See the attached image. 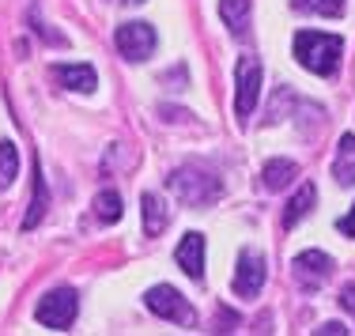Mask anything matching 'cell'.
I'll use <instances>...</instances> for the list:
<instances>
[{"instance_id":"cell-14","label":"cell","mask_w":355,"mask_h":336,"mask_svg":"<svg viewBox=\"0 0 355 336\" xmlns=\"http://www.w3.org/2000/svg\"><path fill=\"white\" fill-rule=\"evenodd\" d=\"M314 200H318V189H314V186H302L291 200H287V208H284V227H295V223H299L302 215L314 208Z\"/></svg>"},{"instance_id":"cell-16","label":"cell","mask_w":355,"mask_h":336,"mask_svg":"<svg viewBox=\"0 0 355 336\" xmlns=\"http://www.w3.org/2000/svg\"><path fill=\"white\" fill-rule=\"evenodd\" d=\"M19 178V151L12 140H0V189H8Z\"/></svg>"},{"instance_id":"cell-6","label":"cell","mask_w":355,"mask_h":336,"mask_svg":"<svg viewBox=\"0 0 355 336\" xmlns=\"http://www.w3.org/2000/svg\"><path fill=\"white\" fill-rule=\"evenodd\" d=\"M144 302H148V310L155 317H166V321H178V325H193V306L178 295L174 288H166V283L151 288L148 295H144Z\"/></svg>"},{"instance_id":"cell-13","label":"cell","mask_w":355,"mask_h":336,"mask_svg":"<svg viewBox=\"0 0 355 336\" xmlns=\"http://www.w3.org/2000/svg\"><path fill=\"white\" fill-rule=\"evenodd\" d=\"M265 189L268 193H276V189H284V186H291L295 178H299V166L291 163V159H272V163L265 166Z\"/></svg>"},{"instance_id":"cell-20","label":"cell","mask_w":355,"mask_h":336,"mask_svg":"<svg viewBox=\"0 0 355 336\" xmlns=\"http://www.w3.org/2000/svg\"><path fill=\"white\" fill-rule=\"evenodd\" d=\"M340 306L348 310V314H355V283H348V288L340 291Z\"/></svg>"},{"instance_id":"cell-2","label":"cell","mask_w":355,"mask_h":336,"mask_svg":"<svg viewBox=\"0 0 355 336\" xmlns=\"http://www.w3.org/2000/svg\"><path fill=\"white\" fill-rule=\"evenodd\" d=\"M171 189L178 193V200L189 208H205V204H216L223 186H219V178L212 170H205V166H178L171 174Z\"/></svg>"},{"instance_id":"cell-12","label":"cell","mask_w":355,"mask_h":336,"mask_svg":"<svg viewBox=\"0 0 355 336\" xmlns=\"http://www.w3.org/2000/svg\"><path fill=\"white\" fill-rule=\"evenodd\" d=\"M333 174L340 186H355V136H340V148H336V159H333Z\"/></svg>"},{"instance_id":"cell-22","label":"cell","mask_w":355,"mask_h":336,"mask_svg":"<svg viewBox=\"0 0 355 336\" xmlns=\"http://www.w3.org/2000/svg\"><path fill=\"white\" fill-rule=\"evenodd\" d=\"M318 333H333V336H340V333H348V329H344V325H336V321H329V325H321Z\"/></svg>"},{"instance_id":"cell-4","label":"cell","mask_w":355,"mask_h":336,"mask_svg":"<svg viewBox=\"0 0 355 336\" xmlns=\"http://www.w3.org/2000/svg\"><path fill=\"white\" fill-rule=\"evenodd\" d=\"M257 98H261V61L257 57H242L239 72H234V114L246 121L257 110Z\"/></svg>"},{"instance_id":"cell-1","label":"cell","mask_w":355,"mask_h":336,"mask_svg":"<svg viewBox=\"0 0 355 336\" xmlns=\"http://www.w3.org/2000/svg\"><path fill=\"white\" fill-rule=\"evenodd\" d=\"M340 53H344V42L336 35H321V30H299L295 35V57L314 76H333L336 64H340Z\"/></svg>"},{"instance_id":"cell-17","label":"cell","mask_w":355,"mask_h":336,"mask_svg":"<svg viewBox=\"0 0 355 336\" xmlns=\"http://www.w3.org/2000/svg\"><path fill=\"white\" fill-rule=\"evenodd\" d=\"M121 212H125V208H121V193L103 189V193L95 197V215H98L103 223H117V220H121Z\"/></svg>"},{"instance_id":"cell-21","label":"cell","mask_w":355,"mask_h":336,"mask_svg":"<svg viewBox=\"0 0 355 336\" xmlns=\"http://www.w3.org/2000/svg\"><path fill=\"white\" fill-rule=\"evenodd\" d=\"M340 231L348 234V238H355V208H352V212H348V215H344V220H340Z\"/></svg>"},{"instance_id":"cell-15","label":"cell","mask_w":355,"mask_h":336,"mask_svg":"<svg viewBox=\"0 0 355 336\" xmlns=\"http://www.w3.org/2000/svg\"><path fill=\"white\" fill-rule=\"evenodd\" d=\"M219 15L234 35H242L250 23V0H219Z\"/></svg>"},{"instance_id":"cell-10","label":"cell","mask_w":355,"mask_h":336,"mask_svg":"<svg viewBox=\"0 0 355 336\" xmlns=\"http://www.w3.org/2000/svg\"><path fill=\"white\" fill-rule=\"evenodd\" d=\"M53 80L69 91H95L98 76L91 64H53Z\"/></svg>"},{"instance_id":"cell-18","label":"cell","mask_w":355,"mask_h":336,"mask_svg":"<svg viewBox=\"0 0 355 336\" xmlns=\"http://www.w3.org/2000/svg\"><path fill=\"white\" fill-rule=\"evenodd\" d=\"M46 204H49L46 182H42V174L35 170V200H31V212H27V220H23V231H31V227L42 223V215H46Z\"/></svg>"},{"instance_id":"cell-5","label":"cell","mask_w":355,"mask_h":336,"mask_svg":"<svg viewBox=\"0 0 355 336\" xmlns=\"http://www.w3.org/2000/svg\"><path fill=\"white\" fill-rule=\"evenodd\" d=\"M114 46L129 64H140L144 57H151V49H155V27H151V23H140V19L121 23L117 35H114Z\"/></svg>"},{"instance_id":"cell-3","label":"cell","mask_w":355,"mask_h":336,"mask_svg":"<svg viewBox=\"0 0 355 336\" xmlns=\"http://www.w3.org/2000/svg\"><path fill=\"white\" fill-rule=\"evenodd\" d=\"M76 310H80V299H76V291L72 288H57V291H49L46 299L38 302V310H35V317L46 329H69V325L76 321Z\"/></svg>"},{"instance_id":"cell-23","label":"cell","mask_w":355,"mask_h":336,"mask_svg":"<svg viewBox=\"0 0 355 336\" xmlns=\"http://www.w3.org/2000/svg\"><path fill=\"white\" fill-rule=\"evenodd\" d=\"M125 4H144V0H125Z\"/></svg>"},{"instance_id":"cell-19","label":"cell","mask_w":355,"mask_h":336,"mask_svg":"<svg viewBox=\"0 0 355 336\" xmlns=\"http://www.w3.org/2000/svg\"><path fill=\"white\" fill-rule=\"evenodd\" d=\"M299 12H314V15H340L344 0H291Z\"/></svg>"},{"instance_id":"cell-7","label":"cell","mask_w":355,"mask_h":336,"mask_svg":"<svg viewBox=\"0 0 355 336\" xmlns=\"http://www.w3.org/2000/svg\"><path fill=\"white\" fill-rule=\"evenodd\" d=\"M291 268H295V280H299L302 291H318L329 280V272H333V257L321 254V249H306V254L295 257Z\"/></svg>"},{"instance_id":"cell-9","label":"cell","mask_w":355,"mask_h":336,"mask_svg":"<svg viewBox=\"0 0 355 336\" xmlns=\"http://www.w3.org/2000/svg\"><path fill=\"white\" fill-rule=\"evenodd\" d=\"M178 265L185 268V276H193V280H200L205 276V234L189 231L182 242H178Z\"/></svg>"},{"instance_id":"cell-8","label":"cell","mask_w":355,"mask_h":336,"mask_svg":"<svg viewBox=\"0 0 355 336\" xmlns=\"http://www.w3.org/2000/svg\"><path fill=\"white\" fill-rule=\"evenodd\" d=\"M265 288V261H261V254H239V268H234V291H239L242 299H253L257 291Z\"/></svg>"},{"instance_id":"cell-11","label":"cell","mask_w":355,"mask_h":336,"mask_svg":"<svg viewBox=\"0 0 355 336\" xmlns=\"http://www.w3.org/2000/svg\"><path fill=\"white\" fill-rule=\"evenodd\" d=\"M140 215H144V231H148V238H159V234L166 231V204L163 197H155V193H144L140 197Z\"/></svg>"}]
</instances>
